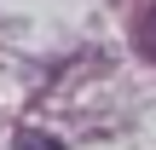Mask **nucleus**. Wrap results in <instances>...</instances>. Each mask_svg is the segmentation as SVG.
<instances>
[{
    "instance_id": "2",
    "label": "nucleus",
    "mask_w": 156,
    "mask_h": 150,
    "mask_svg": "<svg viewBox=\"0 0 156 150\" xmlns=\"http://www.w3.org/2000/svg\"><path fill=\"white\" fill-rule=\"evenodd\" d=\"M139 52H145V58L156 64V6L145 12V23H139Z\"/></svg>"
},
{
    "instance_id": "1",
    "label": "nucleus",
    "mask_w": 156,
    "mask_h": 150,
    "mask_svg": "<svg viewBox=\"0 0 156 150\" xmlns=\"http://www.w3.org/2000/svg\"><path fill=\"white\" fill-rule=\"evenodd\" d=\"M12 150H64L58 139H46V133H35V127H23L17 139H12Z\"/></svg>"
}]
</instances>
